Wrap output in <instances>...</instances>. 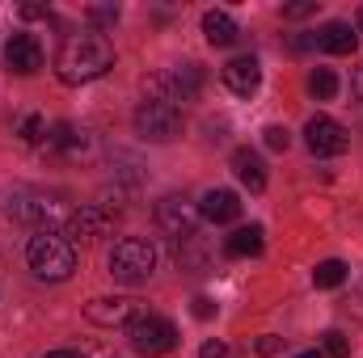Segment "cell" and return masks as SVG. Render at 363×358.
<instances>
[{
    "mask_svg": "<svg viewBox=\"0 0 363 358\" xmlns=\"http://www.w3.org/2000/svg\"><path fill=\"white\" fill-rule=\"evenodd\" d=\"M47 148L51 152H81L85 148V131H77L72 122H55L47 131Z\"/></svg>",
    "mask_w": 363,
    "mask_h": 358,
    "instance_id": "obj_19",
    "label": "cell"
},
{
    "mask_svg": "<svg viewBox=\"0 0 363 358\" xmlns=\"http://www.w3.org/2000/svg\"><path fill=\"white\" fill-rule=\"evenodd\" d=\"M313 282H317V291H334V287H342V282H347V262H338V258L321 262V266L313 270Z\"/></svg>",
    "mask_w": 363,
    "mask_h": 358,
    "instance_id": "obj_21",
    "label": "cell"
},
{
    "mask_svg": "<svg viewBox=\"0 0 363 358\" xmlns=\"http://www.w3.org/2000/svg\"><path fill=\"white\" fill-rule=\"evenodd\" d=\"M304 144H308L313 156H342L351 148V131L342 122L325 118V114H313L308 127H304Z\"/></svg>",
    "mask_w": 363,
    "mask_h": 358,
    "instance_id": "obj_8",
    "label": "cell"
},
{
    "mask_svg": "<svg viewBox=\"0 0 363 358\" xmlns=\"http://www.w3.org/2000/svg\"><path fill=\"white\" fill-rule=\"evenodd\" d=\"M152 219H157L161 236H169L174 245L199 232V211H194V207H190L186 198H178V194L161 198V202H157V211H152Z\"/></svg>",
    "mask_w": 363,
    "mask_h": 358,
    "instance_id": "obj_7",
    "label": "cell"
},
{
    "mask_svg": "<svg viewBox=\"0 0 363 358\" xmlns=\"http://www.w3.org/2000/svg\"><path fill=\"white\" fill-rule=\"evenodd\" d=\"M4 215H9L13 224H43V219L51 215V202H47L43 194H34V190H13V194L4 198Z\"/></svg>",
    "mask_w": 363,
    "mask_h": 358,
    "instance_id": "obj_12",
    "label": "cell"
},
{
    "mask_svg": "<svg viewBox=\"0 0 363 358\" xmlns=\"http://www.w3.org/2000/svg\"><path fill=\"white\" fill-rule=\"evenodd\" d=\"M17 135H21V144H43L47 139V118L43 114H26L21 127H17Z\"/></svg>",
    "mask_w": 363,
    "mask_h": 358,
    "instance_id": "obj_23",
    "label": "cell"
},
{
    "mask_svg": "<svg viewBox=\"0 0 363 358\" xmlns=\"http://www.w3.org/2000/svg\"><path fill=\"white\" fill-rule=\"evenodd\" d=\"M17 13H21L26 21H34V17H47V4H21Z\"/></svg>",
    "mask_w": 363,
    "mask_h": 358,
    "instance_id": "obj_32",
    "label": "cell"
},
{
    "mask_svg": "<svg viewBox=\"0 0 363 358\" xmlns=\"http://www.w3.org/2000/svg\"><path fill=\"white\" fill-rule=\"evenodd\" d=\"M135 316V299L127 295H114V299H89L85 304V321L101 325V329H114V325H127Z\"/></svg>",
    "mask_w": 363,
    "mask_h": 358,
    "instance_id": "obj_13",
    "label": "cell"
},
{
    "mask_svg": "<svg viewBox=\"0 0 363 358\" xmlns=\"http://www.w3.org/2000/svg\"><path fill=\"white\" fill-rule=\"evenodd\" d=\"M114 68V47L106 34H68L55 51V76L64 85H89L97 76H106Z\"/></svg>",
    "mask_w": 363,
    "mask_h": 358,
    "instance_id": "obj_1",
    "label": "cell"
},
{
    "mask_svg": "<svg viewBox=\"0 0 363 358\" xmlns=\"http://www.w3.org/2000/svg\"><path fill=\"white\" fill-rule=\"evenodd\" d=\"M199 93H203V72H199V64L165 68V72L148 76V85H144V97L169 101V105H178V110L186 105V101H199Z\"/></svg>",
    "mask_w": 363,
    "mask_h": 358,
    "instance_id": "obj_5",
    "label": "cell"
},
{
    "mask_svg": "<svg viewBox=\"0 0 363 358\" xmlns=\"http://www.w3.org/2000/svg\"><path fill=\"white\" fill-rule=\"evenodd\" d=\"M233 173H237V181H241L250 194H262V190H267V165H262V156H258L254 148H237V152H233Z\"/></svg>",
    "mask_w": 363,
    "mask_h": 358,
    "instance_id": "obj_16",
    "label": "cell"
},
{
    "mask_svg": "<svg viewBox=\"0 0 363 358\" xmlns=\"http://www.w3.org/2000/svg\"><path fill=\"white\" fill-rule=\"evenodd\" d=\"M254 350H258L262 358H271V354L283 350V337H271V333H267V337H258V342H254Z\"/></svg>",
    "mask_w": 363,
    "mask_h": 358,
    "instance_id": "obj_28",
    "label": "cell"
},
{
    "mask_svg": "<svg viewBox=\"0 0 363 358\" xmlns=\"http://www.w3.org/2000/svg\"><path fill=\"white\" fill-rule=\"evenodd\" d=\"M135 131L148 139V144H174L182 135V110L169 101H152L144 97L135 105Z\"/></svg>",
    "mask_w": 363,
    "mask_h": 358,
    "instance_id": "obj_6",
    "label": "cell"
},
{
    "mask_svg": "<svg viewBox=\"0 0 363 358\" xmlns=\"http://www.w3.org/2000/svg\"><path fill=\"white\" fill-rule=\"evenodd\" d=\"M359 34H363V8H359Z\"/></svg>",
    "mask_w": 363,
    "mask_h": 358,
    "instance_id": "obj_36",
    "label": "cell"
},
{
    "mask_svg": "<svg viewBox=\"0 0 363 358\" xmlns=\"http://www.w3.org/2000/svg\"><path fill=\"white\" fill-rule=\"evenodd\" d=\"M199 219H207V224H237L241 219V198L233 190H207L199 198Z\"/></svg>",
    "mask_w": 363,
    "mask_h": 358,
    "instance_id": "obj_14",
    "label": "cell"
},
{
    "mask_svg": "<svg viewBox=\"0 0 363 358\" xmlns=\"http://www.w3.org/2000/svg\"><path fill=\"white\" fill-rule=\"evenodd\" d=\"M85 21H89L93 30H114L118 8H114V4H89V8H85Z\"/></svg>",
    "mask_w": 363,
    "mask_h": 358,
    "instance_id": "obj_24",
    "label": "cell"
},
{
    "mask_svg": "<svg viewBox=\"0 0 363 358\" xmlns=\"http://www.w3.org/2000/svg\"><path fill=\"white\" fill-rule=\"evenodd\" d=\"M127 342H131L135 354L161 358L178 346V329H174V321H165V316H157V312H135V316L127 321Z\"/></svg>",
    "mask_w": 363,
    "mask_h": 358,
    "instance_id": "obj_4",
    "label": "cell"
},
{
    "mask_svg": "<svg viewBox=\"0 0 363 358\" xmlns=\"http://www.w3.org/2000/svg\"><path fill=\"white\" fill-rule=\"evenodd\" d=\"M174 258H178V266H182V270H203V266H207V249H203V236L194 232V236L178 241V245H174Z\"/></svg>",
    "mask_w": 363,
    "mask_h": 358,
    "instance_id": "obj_20",
    "label": "cell"
},
{
    "mask_svg": "<svg viewBox=\"0 0 363 358\" xmlns=\"http://www.w3.org/2000/svg\"><path fill=\"white\" fill-rule=\"evenodd\" d=\"M262 253V228L250 224V228H237L233 236H224V258H258Z\"/></svg>",
    "mask_w": 363,
    "mask_h": 358,
    "instance_id": "obj_18",
    "label": "cell"
},
{
    "mask_svg": "<svg viewBox=\"0 0 363 358\" xmlns=\"http://www.w3.org/2000/svg\"><path fill=\"white\" fill-rule=\"evenodd\" d=\"M321 354L325 358H351V342H347L338 329H330V333L321 337Z\"/></svg>",
    "mask_w": 363,
    "mask_h": 358,
    "instance_id": "obj_25",
    "label": "cell"
},
{
    "mask_svg": "<svg viewBox=\"0 0 363 358\" xmlns=\"http://www.w3.org/2000/svg\"><path fill=\"white\" fill-rule=\"evenodd\" d=\"M152 270H157V249L144 236H123L110 249V278L123 287H144L152 278Z\"/></svg>",
    "mask_w": 363,
    "mask_h": 358,
    "instance_id": "obj_3",
    "label": "cell"
},
{
    "mask_svg": "<svg viewBox=\"0 0 363 358\" xmlns=\"http://www.w3.org/2000/svg\"><path fill=\"white\" fill-rule=\"evenodd\" d=\"M47 358H85V354H77V350H51Z\"/></svg>",
    "mask_w": 363,
    "mask_h": 358,
    "instance_id": "obj_34",
    "label": "cell"
},
{
    "mask_svg": "<svg viewBox=\"0 0 363 358\" xmlns=\"http://www.w3.org/2000/svg\"><path fill=\"white\" fill-rule=\"evenodd\" d=\"M308 93H313L317 101H334V93H338V76H334V68H313V76H308Z\"/></svg>",
    "mask_w": 363,
    "mask_h": 358,
    "instance_id": "obj_22",
    "label": "cell"
},
{
    "mask_svg": "<svg viewBox=\"0 0 363 358\" xmlns=\"http://www.w3.org/2000/svg\"><path fill=\"white\" fill-rule=\"evenodd\" d=\"M351 89H355V97L363 101V64L355 68V76H351Z\"/></svg>",
    "mask_w": 363,
    "mask_h": 358,
    "instance_id": "obj_33",
    "label": "cell"
},
{
    "mask_svg": "<svg viewBox=\"0 0 363 358\" xmlns=\"http://www.w3.org/2000/svg\"><path fill=\"white\" fill-rule=\"evenodd\" d=\"M4 68L17 72V76H34V72L43 68V47H38V38H34V34H13V38L4 42Z\"/></svg>",
    "mask_w": 363,
    "mask_h": 358,
    "instance_id": "obj_9",
    "label": "cell"
},
{
    "mask_svg": "<svg viewBox=\"0 0 363 358\" xmlns=\"http://www.w3.org/2000/svg\"><path fill=\"white\" fill-rule=\"evenodd\" d=\"M203 34H207L211 47H233L241 30H237L233 13H224V8H207V13H203Z\"/></svg>",
    "mask_w": 363,
    "mask_h": 358,
    "instance_id": "obj_17",
    "label": "cell"
},
{
    "mask_svg": "<svg viewBox=\"0 0 363 358\" xmlns=\"http://www.w3.org/2000/svg\"><path fill=\"white\" fill-rule=\"evenodd\" d=\"M228 354V346H224V342H216V337H211V342H203V350H199V358H224Z\"/></svg>",
    "mask_w": 363,
    "mask_h": 358,
    "instance_id": "obj_31",
    "label": "cell"
},
{
    "mask_svg": "<svg viewBox=\"0 0 363 358\" xmlns=\"http://www.w3.org/2000/svg\"><path fill=\"white\" fill-rule=\"evenodd\" d=\"M106 224H110V215H106L101 207H81V211L68 215L64 236H68L72 245H93L97 236H106Z\"/></svg>",
    "mask_w": 363,
    "mask_h": 358,
    "instance_id": "obj_11",
    "label": "cell"
},
{
    "mask_svg": "<svg viewBox=\"0 0 363 358\" xmlns=\"http://www.w3.org/2000/svg\"><path fill=\"white\" fill-rule=\"evenodd\" d=\"M296 358H325L321 350H304V354H296Z\"/></svg>",
    "mask_w": 363,
    "mask_h": 358,
    "instance_id": "obj_35",
    "label": "cell"
},
{
    "mask_svg": "<svg viewBox=\"0 0 363 358\" xmlns=\"http://www.w3.org/2000/svg\"><path fill=\"white\" fill-rule=\"evenodd\" d=\"M190 312H194V316H199V321H211V316H216V304H211V299H207V295H199V299H194V304H190Z\"/></svg>",
    "mask_w": 363,
    "mask_h": 358,
    "instance_id": "obj_29",
    "label": "cell"
},
{
    "mask_svg": "<svg viewBox=\"0 0 363 358\" xmlns=\"http://www.w3.org/2000/svg\"><path fill=\"white\" fill-rule=\"evenodd\" d=\"M317 13V0H296V4H283V17L287 21H300V17H313Z\"/></svg>",
    "mask_w": 363,
    "mask_h": 358,
    "instance_id": "obj_27",
    "label": "cell"
},
{
    "mask_svg": "<svg viewBox=\"0 0 363 358\" xmlns=\"http://www.w3.org/2000/svg\"><path fill=\"white\" fill-rule=\"evenodd\" d=\"M317 47H321L325 55H355L359 30H355L351 21H325V25L317 30Z\"/></svg>",
    "mask_w": 363,
    "mask_h": 358,
    "instance_id": "obj_15",
    "label": "cell"
},
{
    "mask_svg": "<svg viewBox=\"0 0 363 358\" xmlns=\"http://www.w3.org/2000/svg\"><path fill=\"white\" fill-rule=\"evenodd\" d=\"M262 144H267L271 152H287V148H291V131H287V127H267V131H262Z\"/></svg>",
    "mask_w": 363,
    "mask_h": 358,
    "instance_id": "obj_26",
    "label": "cell"
},
{
    "mask_svg": "<svg viewBox=\"0 0 363 358\" xmlns=\"http://www.w3.org/2000/svg\"><path fill=\"white\" fill-rule=\"evenodd\" d=\"M26 262H30V270H34L38 278L64 282V278L77 270V245H72L64 232H55V228H38V232L30 236V245H26Z\"/></svg>",
    "mask_w": 363,
    "mask_h": 358,
    "instance_id": "obj_2",
    "label": "cell"
},
{
    "mask_svg": "<svg viewBox=\"0 0 363 358\" xmlns=\"http://www.w3.org/2000/svg\"><path fill=\"white\" fill-rule=\"evenodd\" d=\"M313 47H317V34H296V38H291V51H296V55H304V51H313Z\"/></svg>",
    "mask_w": 363,
    "mask_h": 358,
    "instance_id": "obj_30",
    "label": "cell"
},
{
    "mask_svg": "<svg viewBox=\"0 0 363 358\" xmlns=\"http://www.w3.org/2000/svg\"><path fill=\"white\" fill-rule=\"evenodd\" d=\"M220 81L228 85V93H237V97H254L258 85H262V64L254 55H237L233 64H224Z\"/></svg>",
    "mask_w": 363,
    "mask_h": 358,
    "instance_id": "obj_10",
    "label": "cell"
}]
</instances>
